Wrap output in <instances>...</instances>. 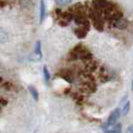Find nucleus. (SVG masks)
<instances>
[{"mask_svg": "<svg viewBox=\"0 0 133 133\" xmlns=\"http://www.w3.org/2000/svg\"><path fill=\"white\" fill-rule=\"evenodd\" d=\"M120 116V109L119 108H116L115 110H113L110 115H109V117H108V120H107V126H112L114 125L115 123H116V121L118 120Z\"/></svg>", "mask_w": 133, "mask_h": 133, "instance_id": "obj_1", "label": "nucleus"}, {"mask_svg": "<svg viewBox=\"0 0 133 133\" xmlns=\"http://www.w3.org/2000/svg\"><path fill=\"white\" fill-rule=\"evenodd\" d=\"M9 39V35L3 28H0V43H6Z\"/></svg>", "mask_w": 133, "mask_h": 133, "instance_id": "obj_2", "label": "nucleus"}, {"mask_svg": "<svg viewBox=\"0 0 133 133\" xmlns=\"http://www.w3.org/2000/svg\"><path fill=\"white\" fill-rule=\"evenodd\" d=\"M45 17V3L44 0L40 1V22H42Z\"/></svg>", "mask_w": 133, "mask_h": 133, "instance_id": "obj_3", "label": "nucleus"}, {"mask_svg": "<svg viewBox=\"0 0 133 133\" xmlns=\"http://www.w3.org/2000/svg\"><path fill=\"white\" fill-rule=\"evenodd\" d=\"M29 91H30V93H31L34 100H38V92L33 86H29Z\"/></svg>", "mask_w": 133, "mask_h": 133, "instance_id": "obj_4", "label": "nucleus"}, {"mask_svg": "<svg viewBox=\"0 0 133 133\" xmlns=\"http://www.w3.org/2000/svg\"><path fill=\"white\" fill-rule=\"evenodd\" d=\"M55 2L60 6H65V5H68L71 2V0H55Z\"/></svg>", "mask_w": 133, "mask_h": 133, "instance_id": "obj_5", "label": "nucleus"}, {"mask_svg": "<svg viewBox=\"0 0 133 133\" xmlns=\"http://www.w3.org/2000/svg\"><path fill=\"white\" fill-rule=\"evenodd\" d=\"M111 131L113 133H121V124L120 123L116 124V126L114 127L113 129H111Z\"/></svg>", "mask_w": 133, "mask_h": 133, "instance_id": "obj_6", "label": "nucleus"}, {"mask_svg": "<svg viewBox=\"0 0 133 133\" xmlns=\"http://www.w3.org/2000/svg\"><path fill=\"white\" fill-rule=\"evenodd\" d=\"M43 73H44L45 80H46V81H48V80H49V78H50V74H49V72H48V69H47L46 66L43 67Z\"/></svg>", "mask_w": 133, "mask_h": 133, "instance_id": "obj_7", "label": "nucleus"}, {"mask_svg": "<svg viewBox=\"0 0 133 133\" xmlns=\"http://www.w3.org/2000/svg\"><path fill=\"white\" fill-rule=\"evenodd\" d=\"M129 108H130V103H129V102H127L126 104L124 105V107H123L122 114H123V115H126V114L128 113V111H129Z\"/></svg>", "mask_w": 133, "mask_h": 133, "instance_id": "obj_8", "label": "nucleus"}, {"mask_svg": "<svg viewBox=\"0 0 133 133\" xmlns=\"http://www.w3.org/2000/svg\"><path fill=\"white\" fill-rule=\"evenodd\" d=\"M125 133H133V124L132 125H130V126L127 128Z\"/></svg>", "mask_w": 133, "mask_h": 133, "instance_id": "obj_9", "label": "nucleus"}]
</instances>
